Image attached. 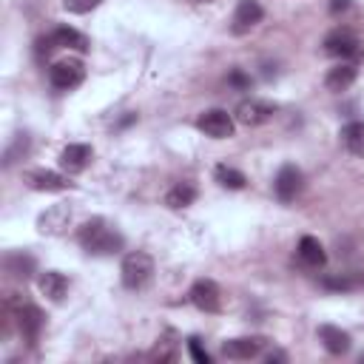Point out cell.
Returning a JSON list of instances; mask_svg holds the SVG:
<instances>
[{
    "instance_id": "d4e9b609",
    "label": "cell",
    "mask_w": 364,
    "mask_h": 364,
    "mask_svg": "<svg viewBox=\"0 0 364 364\" xmlns=\"http://www.w3.org/2000/svg\"><path fill=\"white\" fill-rule=\"evenodd\" d=\"M321 284H324L327 290H336V293H344V290H353V287H355V282H353L350 276H324Z\"/></svg>"
},
{
    "instance_id": "52a82bcc",
    "label": "cell",
    "mask_w": 364,
    "mask_h": 364,
    "mask_svg": "<svg viewBox=\"0 0 364 364\" xmlns=\"http://www.w3.org/2000/svg\"><path fill=\"white\" fill-rule=\"evenodd\" d=\"M188 296H191V301H193L199 310H205V313H216V310L222 307L219 284L210 282V279H199V282H193V287H191Z\"/></svg>"
},
{
    "instance_id": "7402d4cb",
    "label": "cell",
    "mask_w": 364,
    "mask_h": 364,
    "mask_svg": "<svg viewBox=\"0 0 364 364\" xmlns=\"http://www.w3.org/2000/svg\"><path fill=\"white\" fill-rule=\"evenodd\" d=\"M3 264H6V270H9L11 276H17V279H28V276L34 273V259H31L28 253H6Z\"/></svg>"
},
{
    "instance_id": "7c38bea8",
    "label": "cell",
    "mask_w": 364,
    "mask_h": 364,
    "mask_svg": "<svg viewBox=\"0 0 364 364\" xmlns=\"http://www.w3.org/2000/svg\"><path fill=\"white\" fill-rule=\"evenodd\" d=\"M273 117V105H267V102H262V100H242L239 105H236V119L242 122V125H262V122H267Z\"/></svg>"
},
{
    "instance_id": "ffe728a7",
    "label": "cell",
    "mask_w": 364,
    "mask_h": 364,
    "mask_svg": "<svg viewBox=\"0 0 364 364\" xmlns=\"http://www.w3.org/2000/svg\"><path fill=\"white\" fill-rule=\"evenodd\" d=\"M299 259L310 267H321L327 262V253H324V245L316 239V236H301L299 239Z\"/></svg>"
},
{
    "instance_id": "2e32d148",
    "label": "cell",
    "mask_w": 364,
    "mask_h": 364,
    "mask_svg": "<svg viewBox=\"0 0 364 364\" xmlns=\"http://www.w3.org/2000/svg\"><path fill=\"white\" fill-rule=\"evenodd\" d=\"M37 287H40V293H43L46 299L63 301V296L68 293V279H65L60 270H46V273H40Z\"/></svg>"
},
{
    "instance_id": "9a60e30c",
    "label": "cell",
    "mask_w": 364,
    "mask_h": 364,
    "mask_svg": "<svg viewBox=\"0 0 364 364\" xmlns=\"http://www.w3.org/2000/svg\"><path fill=\"white\" fill-rule=\"evenodd\" d=\"M26 182L34 188V191H65V188H71V182H68V176H63V173H54V171H28L26 173Z\"/></svg>"
},
{
    "instance_id": "277c9868",
    "label": "cell",
    "mask_w": 364,
    "mask_h": 364,
    "mask_svg": "<svg viewBox=\"0 0 364 364\" xmlns=\"http://www.w3.org/2000/svg\"><path fill=\"white\" fill-rule=\"evenodd\" d=\"M82 77H85V68H82L80 60H60V63H54V65L48 68V80H51V85L60 88V91L77 88V85L82 82Z\"/></svg>"
},
{
    "instance_id": "5bb4252c",
    "label": "cell",
    "mask_w": 364,
    "mask_h": 364,
    "mask_svg": "<svg viewBox=\"0 0 364 364\" xmlns=\"http://www.w3.org/2000/svg\"><path fill=\"white\" fill-rule=\"evenodd\" d=\"M88 162H91V145H82V142L65 145L63 154H60V165H63V171H68V173L85 171Z\"/></svg>"
},
{
    "instance_id": "6da1fadb",
    "label": "cell",
    "mask_w": 364,
    "mask_h": 364,
    "mask_svg": "<svg viewBox=\"0 0 364 364\" xmlns=\"http://www.w3.org/2000/svg\"><path fill=\"white\" fill-rule=\"evenodd\" d=\"M77 242L85 247V253L91 256H108L117 253L122 247V236L105 222V219H88L80 230H77Z\"/></svg>"
},
{
    "instance_id": "f546056e",
    "label": "cell",
    "mask_w": 364,
    "mask_h": 364,
    "mask_svg": "<svg viewBox=\"0 0 364 364\" xmlns=\"http://www.w3.org/2000/svg\"><path fill=\"white\" fill-rule=\"evenodd\" d=\"M347 6H350V0H333V3H330V11L338 14V11H344Z\"/></svg>"
},
{
    "instance_id": "9c48e42d",
    "label": "cell",
    "mask_w": 364,
    "mask_h": 364,
    "mask_svg": "<svg viewBox=\"0 0 364 364\" xmlns=\"http://www.w3.org/2000/svg\"><path fill=\"white\" fill-rule=\"evenodd\" d=\"M264 347V338L262 336H242V338H230L222 344V355L225 358H233V361H247L253 355H259Z\"/></svg>"
},
{
    "instance_id": "4fadbf2b",
    "label": "cell",
    "mask_w": 364,
    "mask_h": 364,
    "mask_svg": "<svg viewBox=\"0 0 364 364\" xmlns=\"http://www.w3.org/2000/svg\"><path fill=\"white\" fill-rule=\"evenodd\" d=\"M318 341L324 344V350L330 353V355H344L347 350H350V333H344L341 327H336V324H321L318 327Z\"/></svg>"
},
{
    "instance_id": "f1b7e54d",
    "label": "cell",
    "mask_w": 364,
    "mask_h": 364,
    "mask_svg": "<svg viewBox=\"0 0 364 364\" xmlns=\"http://www.w3.org/2000/svg\"><path fill=\"white\" fill-rule=\"evenodd\" d=\"M34 46H37V57H48V54L57 48V43H54V37H51V34H48V37H37V43H34Z\"/></svg>"
},
{
    "instance_id": "4316f807",
    "label": "cell",
    "mask_w": 364,
    "mask_h": 364,
    "mask_svg": "<svg viewBox=\"0 0 364 364\" xmlns=\"http://www.w3.org/2000/svg\"><path fill=\"white\" fill-rule=\"evenodd\" d=\"M97 3H100V0H63V9L71 11V14H85V11H91Z\"/></svg>"
},
{
    "instance_id": "cb8c5ba5",
    "label": "cell",
    "mask_w": 364,
    "mask_h": 364,
    "mask_svg": "<svg viewBox=\"0 0 364 364\" xmlns=\"http://www.w3.org/2000/svg\"><path fill=\"white\" fill-rule=\"evenodd\" d=\"M26 151H28V136H26V134H17V136H14V145L6 148V154H3V165H11V162H14L20 154H26Z\"/></svg>"
},
{
    "instance_id": "5b68a950",
    "label": "cell",
    "mask_w": 364,
    "mask_h": 364,
    "mask_svg": "<svg viewBox=\"0 0 364 364\" xmlns=\"http://www.w3.org/2000/svg\"><path fill=\"white\" fill-rule=\"evenodd\" d=\"M196 128H199L205 136L228 139V136H233V117H230L228 111H222V108H210V111L199 114Z\"/></svg>"
},
{
    "instance_id": "603a6c76",
    "label": "cell",
    "mask_w": 364,
    "mask_h": 364,
    "mask_svg": "<svg viewBox=\"0 0 364 364\" xmlns=\"http://www.w3.org/2000/svg\"><path fill=\"white\" fill-rule=\"evenodd\" d=\"M213 176H216V182H219L222 188H228V191H242V188L247 185L245 173L236 171V168H230V165H216Z\"/></svg>"
},
{
    "instance_id": "ac0fdd59",
    "label": "cell",
    "mask_w": 364,
    "mask_h": 364,
    "mask_svg": "<svg viewBox=\"0 0 364 364\" xmlns=\"http://www.w3.org/2000/svg\"><path fill=\"white\" fill-rule=\"evenodd\" d=\"M338 136H341V145H344L350 154L364 156V122H361V119H353V122L341 125Z\"/></svg>"
},
{
    "instance_id": "8fae6325",
    "label": "cell",
    "mask_w": 364,
    "mask_h": 364,
    "mask_svg": "<svg viewBox=\"0 0 364 364\" xmlns=\"http://www.w3.org/2000/svg\"><path fill=\"white\" fill-rule=\"evenodd\" d=\"M262 17H264V11H262L259 0H239V6L233 11V26L230 28H233V34H245L256 23H262Z\"/></svg>"
},
{
    "instance_id": "8992f818",
    "label": "cell",
    "mask_w": 364,
    "mask_h": 364,
    "mask_svg": "<svg viewBox=\"0 0 364 364\" xmlns=\"http://www.w3.org/2000/svg\"><path fill=\"white\" fill-rule=\"evenodd\" d=\"M14 316H17V327H20L23 338H26L28 344H34V341L40 338V333H43V324H46L43 310L34 307V304H17Z\"/></svg>"
},
{
    "instance_id": "3957f363",
    "label": "cell",
    "mask_w": 364,
    "mask_h": 364,
    "mask_svg": "<svg viewBox=\"0 0 364 364\" xmlns=\"http://www.w3.org/2000/svg\"><path fill=\"white\" fill-rule=\"evenodd\" d=\"M324 51L338 60H358L364 54V46L350 28H336L324 37Z\"/></svg>"
},
{
    "instance_id": "30bf717a",
    "label": "cell",
    "mask_w": 364,
    "mask_h": 364,
    "mask_svg": "<svg viewBox=\"0 0 364 364\" xmlns=\"http://www.w3.org/2000/svg\"><path fill=\"white\" fill-rule=\"evenodd\" d=\"M68 222H71V208L68 205H51L46 213L37 216V230L46 236H54V233H63V228H68Z\"/></svg>"
},
{
    "instance_id": "d6986e66",
    "label": "cell",
    "mask_w": 364,
    "mask_h": 364,
    "mask_svg": "<svg viewBox=\"0 0 364 364\" xmlns=\"http://www.w3.org/2000/svg\"><path fill=\"white\" fill-rule=\"evenodd\" d=\"M51 37H54V43L63 46V48H74V51H88V48H91L88 37H85L82 31L71 28V26H57V28L51 31Z\"/></svg>"
},
{
    "instance_id": "e0dca14e",
    "label": "cell",
    "mask_w": 364,
    "mask_h": 364,
    "mask_svg": "<svg viewBox=\"0 0 364 364\" xmlns=\"http://www.w3.org/2000/svg\"><path fill=\"white\" fill-rule=\"evenodd\" d=\"M355 74H358V68H355V63H338L336 68H330L327 71V77H324V85H327V91H347L353 82H355Z\"/></svg>"
},
{
    "instance_id": "83f0119b",
    "label": "cell",
    "mask_w": 364,
    "mask_h": 364,
    "mask_svg": "<svg viewBox=\"0 0 364 364\" xmlns=\"http://www.w3.org/2000/svg\"><path fill=\"white\" fill-rule=\"evenodd\" d=\"M228 82H230L233 88H250V77H247L242 68H233V71L228 74Z\"/></svg>"
},
{
    "instance_id": "484cf974",
    "label": "cell",
    "mask_w": 364,
    "mask_h": 364,
    "mask_svg": "<svg viewBox=\"0 0 364 364\" xmlns=\"http://www.w3.org/2000/svg\"><path fill=\"white\" fill-rule=\"evenodd\" d=\"M188 353H191V358H193L196 364H210V355H208V350L202 347V338H199V336H191V338H188Z\"/></svg>"
},
{
    "instance_id": "44dd1931",
    "label": "cell",
    "mask_w": 364,
    "mask_h": 364,
    "mask_svg": "<svg viewBox=\"0 0 364 364\" xmlns=\"http://www.w3.org/2000/svg\"><path fill=\"white\" fill-rule=\"evenodd\" d=\"M196 199V188L191 182H176L168 193H165V205L168 208H188Z\"/></svg>"
},
{
    "instance_id": "7a4b0ae2",
    "label": "cell",
    "mask_w": 364,
    "mask_h": 364,
    "mask_svg": "<svg viewBox=\"0 0 364 364\" xmlns=\"http://www.w3.org/2000/svg\"><path fill=\"white\" fill-rule=\"evenodd\" d=\"M119 273H122V284H125L128 290H139V287H145V284L151 282V276H154V259H151L145 250H134V253H128V256L122 259Z\"/></svg>"
},
{
    "instance_id": "ba28073f",
    "label": "cell",
    "mask_w": 364,
    "mask_h": 364,
    "mask_svg": "<svg viewBox=\"0 0 364 364\" xmlns=\"http://www.w3.org/2000/svg\"><path fill=\"white\" fill-rule=\"evenodd\" d=\"M273 191L282 202H293L301 191V171L296 165H282L276 179H273Z\"/></svg>"
}]
</instances>
